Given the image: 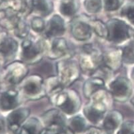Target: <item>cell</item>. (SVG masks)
Masks as SVG:
<instances>
[{
	"instance_id": "9",
	"label": "cell",
	"mask_w": 134,
	"mask_h": 134,
	"mask_svg": "<svg viewBox=\"0 0 134 134\" xmlns=\"http://www.w3.org/2000/svg\"><path fill=\"white\" fill-rule=\"evenodd\" d=\"M2 26L7 31L12 33L18 39H23L31 33L29 24L26 19L22 18L14 13L5 15L2 18Z\"/></svg>"
},
{
	"instance_id": "21",
	"label": "cell",
	"mask_w": 134,
	"mask_h": 134,
	"mask_svg": "<svg viewBox=\"0 0 134 134\" xmlns=\"http://www.w3.org/2000/svg\"><path fill=\"white\" fill-rule=\"evenodd\" d=\"M88 127L87 120L83 116L75 114L67 119L66 128L72 134L83 133Z\"/></svg>"
},
{
	"instance_id": "30",
	"label": "cell",
	"mask_w": 134,
	"mask_h": 134,
	"mask_svg": "<svg viewBox=\"0 0 134 134\" xmlns=\"http://www.w3.org/2000/svg\"><path fill=\"white\" fill-rule=\"evenodd\" d=\"M122 59L123 64H134V41L122 48Z\"/></svg>"
},
{
	"instance_id": "7",
	"label": "cell",
	"mask_w": 134,
	"mask_h": 134,
	"mask_svg": "<svg viewBox=\"0 0 134 134\" xmlns=\"http://www.w3.org/2000/svg\"><path fill=\"white\" fill-rule=\"evenodd\" d=\"M19 86V90L26 100L37 101L46 97L44 79L39 74H28Z\"/></svg>"
},
{
	"instance_id": "26",
	"label": "cell",
	"mask_w": 134,
	"mask_h": 134,
	"mask_svg": "<svg viewBox=\"0 0 134 134\" xmlns=\"http://www.w3.org/2000/svg\"><path fill=\"white\" fill-rule=\"evenodd\" d=\"M88 21L92 29L93 33L100 39L105 41L107 40V27L106 22L103 21L100 19L92 17L91 16L89 17Z\"/></svg>"
},
{
	"instance_id": "24",
	"label": "cell",
	"mask_w": 134,
	"mask_h": 134,
	"mask_svg": "<svg viewBox=\"0 0 134 134\" xmlns=\"http://www.w3.org/2000/svg\"><path fill=\"white\" fill-rule=\"evenodd\" d=\"M44 129L42 120L36 117H29L18 131L19 134H42Z\"/></svg>"
},
{
	"instance_id": "1",
	"label": "cell",
	"mask_w": 134,
	"mask_h": 134,
	"mask_svg": "<svg viewBox=\"0 0 134 134\" xmlns=\"http://www.w3.org/2000/svg\"><path fill=\"white\" fill-rule=\"evenodd\" d=\"M113 101L107 87L98 90L83 106V116L93 125L100 124L104 118Z\"/></svg>"
},
{
	"instance_id": "23",
	"label": "cell",
	"mask_w": 134,
	"mask_h": 134,
	"mask_svg": "<svg viewBox=\"0 0 134 134\" xmlns=\"http://www.w3.org/2000/svg\"><path fill=\"white\" fill-rule=\"evenodd\" d=\"M33 13L37 15L47 17L53 13L54 4L53 0H30Z\"/></svg>"
},
{
	"instance_id": "18",
	"label": "cell",
	"mask_w": 134,
	"mask_h": 134,
	"mask_svg": "<svg viewBox=\"0 0 134 134\" xmlns=\"http://www.w3.org/2000/svg\"><path fill=\"white\" fill-rule=\"evenodd\" d=\"M107 82L106 79L97 74L90 76L84 81L82 86L83 96L89 100L96 92L107 87Z\"/></svg>"
},
{
	"instance_id": "33",
	"label": "cell",
	"mask_w": 134,
	"mask_h": 134,
	"mask_svg": "<svg viewBox=\"0 0 134 134\" xmlns=\"http://www.w3.org/2000/svg\"><path fill=\"white\" fill-rule=\"evenodd\" d=\"M85 134H109L106 130L102 127H98L96 126H89Z\"/></svg>"
},
{
	"instance_id": "28",
	"label": "cell",
	"mask_w": 134,
	"mask_h": 134,
	"mask_svg": "<svg viewBox=\"0 0 134 134\" xmlns=\"http://www.w3.org/2000/svg\"><path fill=\"white\" fill-rule=\"evenodd\" d=\"M83 7L88 14H96L103 9L102 0H83Z\"/></svg>"
},
{
	"instance_id": "5",
	"label": "cell",
	"mask_w": 134,
	"mask_h": 134,
	"mask_svg": "<svg viewBox=\"0 0 134 134\" xmlns=\"http://www.w3.org/2000/svg\"><path fill=\"white\" fill-rule=\"evenodd\" d=\"M73 56L57 60L56 64V74L65 88H70L80 79L81 71L78 61L73 59Z\"/></svg>"
},
{
	"instance_id": "12",
	"label": "cell",
	"mask_w": 134,
	"mask_h": 134,
	"mask_svg": "<svg viewBox=\"0 0 134 134\" xmlns=\"http://www.w3.org/2000/svg\"><path fill=\"white\" fill-rule=\"evenodd\" d=\"M28 64L21 60L10 62L5 68L4 81L10 86H15L22 82L29 74Z\"/></svg>"
},
{
	"instance_id": "32",
	"label": "cell",
	"mask_w": 134,
	"mask_h": 134,
	"mask_svg": "<svg viewBox=\"0 0 134 134\" xmlns=\"http://www.w3.org/2000/svg\"><path fill=\"white\" fill-rule=\"evenodd\" d=\"M117 134H134V121L127 120L123 121Z\"/></svg>"
},
{
	"instance_id": "8",
	"label": "cell",
	"mask_w": 134,
	"mask_h": 134,
	"mask_svg": "<svg viewBox=\"0 0 134 134\" xmlns=\"http://www.w3.org/2000/svg\"><path fill=\"white\" fill-rule=\"evenodd\" d=\"M107 88L113 101L116 102H126L130 100L133 94L132 82L125 76L112 78L107 83Z\"/></svg>"
},
{
	"instance_id": "10",
	"label": "cell",
	"mask_w": 134,
	"mask_h": 134,
	"mask_svg": "<svg viewBox=\"0 0 134 134\" xmlns=\"http://www.w3.org/2000/svg\"><path fill=\"white\" fill-rule=\"evenodd\" d=\"M70 56H73V52L65 37L46 39V57L49 60H58Z\"/></svg>"
},
{
	"instance_id": "16",
	"label": "cell",
	"mask_w": 134,
	"mask_h": 134,
	"mask_svg": "<svg viewBox=\"0 0 134 134\" xmlns=\"http://www.w3.org/2000/svg\"><path fill=\"white\" fill-rule=\"evenodd\" d=\"M31 110L27 107H18L12 110L6 118L7 128L13 133L18 132L23 123L30 116Z\"/></svg>"
},
{
	"instance_id": "19",
	"label": "cell",
	"mask_w": 134,
	"mask_h": 134,
	"mask_svg": "<svg viewBox=\"0 0 134 134\" xmlns=\"http://www.w3.org/2000/svg\"><path fill=\"white\" fill-rule=\"evenodd\" d=\"M123 121L122 113L117 110L107 111L104 118L102 120V128L104 129L109 134H112L119 129Z\"/></svg>"
},
{
	"instance_id": "14",
	"label": "cell",
	"mask_w": 134,
	"mask_h": 134,
	"mask_svg": "<svg viewBox=\"0 0 134 134\" xmlns=\"http://www.w3.org/2000/svg\"><path fill=\"white\" fill-rule=\"evenodd\" d=\"M122 48L111 46L103 50L102 65L113 73L120 71L122 67Z\"/></svg>"
},
{
	"instance_id": "4",
	"label": "cell",
	"mask_w": 134,
	"mask_h": 134,
	"mask_svg": "<svg viewBox=\"0 0 134 134\" xmlns=\"http://www.w3.org/2000/svg\"><path fill=\"white\" fill-rule=\"evenodd\" d=\"M49 102L66 116L77 114L82 108L80 94L75 89L66 88L48 99Z\"/></svg>"
},
{
	"instance_id": "13",
	"label": "cell",
	"mask_w": 134,
	"mask_h": 134,
	"mask_svg": "<svg viewBox=\"0 0 134 134\" xmlns=\"http://www.w3.org/2000/svg\"><path fill=\"white\" fill-rule=\"evenodd\" d=\"M41 120L44 128L49 131H57L66 129L67 121L66 115L56 107L45 111L42 114Z\"/></svg>"
},
{
	"instance_id": "20",
	"label": "cell",
	"mask_w": 134,
	"mask_h": 134,
	"mask_svg": "<svg viewBox=\"0 0 134 134\" xmlns=\"http://www.w3.org/2000/svg\"><path fill=\"white\" fill-rule=\"evenodd\" d=\"M20 45L18 41L12 37H6L0 44V53L3 54L6 63L13 61L18 53Z\"/></svg>"
},
{
	"instance_id": "6",
	"label": "cell",
	"mask_w": 134,
	"mask_h": 134,
	"mask_svg": "<svg viewBox=\"0 0 134 134\" xmlns=\"http://www.w3.org/2000/svg\"><path fill=\"white\" fill-rule=\"evenodd\" d=\"M107 27V41L114 45L125 43L133 38L134 29L125 19L113 17L106 21Z\"/></svg>"
},
{
	"instance_id": "34",
	"label": "cell",
	"mask_w": 134,
	"mask_h": 134,
	"mask_svg": "<svg viewBox=\"0 0 134 134\" xmlns=\"http://www.w3.org/2000/svg\"><path fill=\"white\" fill-rule=\"evenodd\" d=\"M42 134H72L71 132L67 130V128L64 130H61V131H49L46 129H43V131H42Z\"/></svg>"
},
{
	"instance_id": "2",
	"label": "cell",
	"mask_w": 134,
	"mask_h": 134,
	"mask_svg": "<svg viewBox=\"0 0 134 134\" xmlns=\"http://www.w3.org/2000/svg\"><path fill=\"white\" fill-rule=\"evenodd\" d=\"M20 60L29 65L38 64L46 57V39L30 33L20 44Z\"/></svg>"
},
{
	"instance_id": "22",
	"label": "cell",
	"mask_w": 134,
	"mask_h": 134,
	"mask_svg": "<svg viewBox=\"0 0 134 134\" xmlns=\"http://www.w3.org/2000/svg\"><path fill=\"white\" fill-rule=\"evenodd\" d=\"M80 6L79 0H60L59 12L65 19L71 20L78 15Z\"/></svg>"
},
{
	"instance_id": "11",
	"label": "cell",
	"mask_w": 134,
	"mask_h": 134,
	"mask_svg": "<svg viewBox=\"0 0 134 134\" xmlns=\"http://www.w3.org/2000/svg\"><path fill=\"white\" fill-rule=\"evenodd\" d=\"M88 15H77L70 21V31L75 40L79 42H87L93 35L88 19Z\"/></svg>"
},
{
	"instance_id": "27",
	"label": "cell",
	"mask_w": 134,
	"mask_h": 134,
	"mask_svg": "<svg viewBox=\"0 0 134 134\" xmlns=\"http://www.w3.org/2000/svg\"><path fill=\"white\" fill-rule=\"evenodd\" d=\"M46 23L47 21H46L45 17L36 15L31 18L29 24L30 29L36 35H42L46 29Z\"/></svg>"
},
{
	"instance_id": "31",
	"label": "cell",
	"mask_w": 134,
	"mask_h": 134,
	"mask_svg": "<svg viewBox=\"0 0 134 134\" xmlns=\"http://www.w3.org/2000/svg\"><path fill=\"white\" fill-rule=\"evenodd\" d=\"M125 0H102L103 9L106 12H113L121 8Z\"/></svg>"
},
{
	"instance_id": "35",
	"label": "cell",
	"mask_w": 134,
	"mask_h": 134,
	"mask_svg": "<svg viewBox=\"0 0 134 134\" xmlns=\"http://www.w3.org/2000/svg\"><path fill=\"white\" fill-rule=\"evenodd\" d=\"M130 102H131V105H132V106L134 107V92L133 93L132 95H131V98H130Z\"/></svg>"
},
{
	"instance_id": "37",
	"label": "cell",
	"mask_w": 134,
	"mask_h": 134,
	"mask_svg": "<svg viewBox=\"0 0 134 134\" xmlns=\"http://www.w3.org/2000/svg\"><path fill=\"white\" fill-rule=\"evenodd\" d=\"M133 41H134V33H133Z\"/></svg>"
},
{
	"instance_id": "29",
	"label": "cell",
	"mask_w": 134,
	"mask_h": 134,
	"mask_svg": "<svg viewBox=\"0 0 134 134\" xmlns=\"http://www.w3.org/2000/svg\"><path fill=\"white\" fill-rule=\"evenodd\" d=\"M120 15L130 23L134 25V1L123 4L120 10Z\"/></svg>"
},
{
	"instance_id": "25",
	"label": "cell",
	"mask_w": 134,
	"mask_h": 134,
	"mask_svg": "<svg viewBox=\"0 0 134 134\" xmlns=\"http://www.w3.org/2000/svg\"><path fill=\"white\" fill-rule=\"evenodd\" d=\"M44 86L46 98L48 99L66 88L61 84L57 74L49 76L44 79Z\"/></svg>"
},
{
	"instance_id": "3",
	"label": "cell",
	"mask_w": 134,
	"mask_h": 134,
	"mask_svg": "<svg viewBox=\"0 0 134 134\" xmlns=\"http://www.w3.org/2000/svg\"><path fill=\"white\" fill-rule=\"evenodd\" d=\"M103 49L94 43H85L80 47L78 61L82 74L92 75L102 65Z\"/></svg>"
},
{
	"instance_id": "36",
	"label": "cell",
	"mask_w": 134,
	"mask_h": 134,
	"mask_svg": "<svg viewBox=\"0 0 134 134\" xmlns=\"http://www.w3.org/2000/svg\"><path fill=\"white\" fill-rule=\"evenodd\" d=\"M131 79H132L133 81L134 82V67H133V69H132V70H131Z\"/></svg>"
},
{
	"instance_id": "17",
	"label": "cell",
	"mask_w": 134,
	"mask_h": 134,
	"mask_svg": "<svg viewBox=\"0 0 134 134\" xmlns=\"http://www.w3.org/2000/svg\"><path fill=\"white\" fill-rule=\"evenodd\" d=\"M22 94L19 90L10 88L0 96V109L3 111H12L19 107L22 102Z\"/></svg>"
},
{
	"instance_id": "15",
	"label": "cell",
	"mask_w": 134,
	"mask_h": 134,
	"mask_svg": "<svg viewBox=\"0 0 134 134\" xmlns=\"http://www.w3.org/2000/svg\"><path fill=\"white\" fill-rule=\"evenodd\" d=\"M67 30L66 19L60 14H53L46 23V27L42 36L49 39L55 37H63Z\"/></svg>"
}]
</instances>
